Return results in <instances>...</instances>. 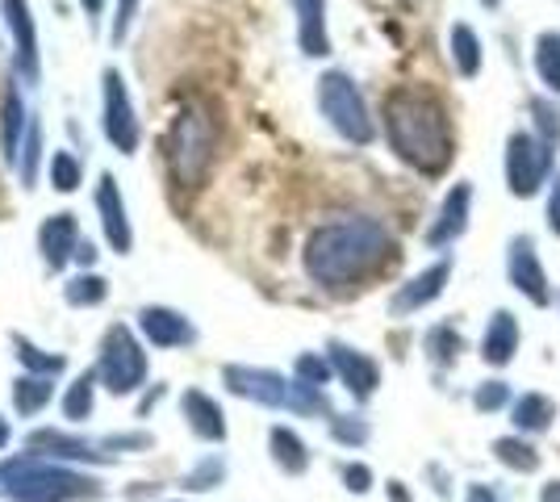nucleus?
I'll return each instance as SVG.
<instances>
[{
  "mask_svg": "<svg viewBox=\"0 0 560 502\" xmlns=\"http://www.w3.org/2000/svg\"><path fill=\"white\" fill-rule=\"evenodd\" d=\"M318 109L339 139H348L355 147H369L376 139V121L348 72H327L318 80Z\"/></svg>",
  "mask_w": 560,
  "mask_h": 502,
  "instance_id": "6",
  "label": "nucleus"
},
{
  "mask_svg": "<svg viewBox=\"0 0 560 502\" xmlns=\"http://www.w3.org/2000/svg\"><path fill=\"white\" fill-rule=\"evenodd\" d=\"M532 114H536V135H539V139H548V143L557 147L560 143V105H557V101L536 96V101H532Z\"/></svg>",
  "mask_w": 560,
  "mask_h": 502,
  "instance_id": "39",
  "label": "nucleus"
},
{
  "mask_svg": "<svg viewBox=\"0 0 560 502\" xmlns=\"http://www.w3.org/2000/svg\"><path fill=\"white\" fill-rule=\"evenodd\" d=\"M0 17L13 38V55H18V72L25 80H38V22L30 13V0H0Z\"/></svg>",
  "mask_w": 560,
  "mask_h": 502,
  "instance_id": "15",
  "label": "nucleus"
},
{
  "mask_svg": "<svg viewBox=\"0 0 560 502\" xmlns=\"http://www.w3.org/2000/svg\"><path fill=\"white\" fill-rule=\"evenodd\" d=\"M518 343H523L518 318H514V311L498 306V311L490 314V323H486V331H481V360H486L490 369H506V364L518 357Z\"/></svg>",
  "mask_w": 560,
  "mask_h": 502,
  "instance_id": "20",
  "label": "nucleus"
},
{
  "mask_svg": "<svg viewBox=\"0 0 560 502\" xmlns=\"http://www.w3.org/2000/svg\"><path fill=\"white\" fill-rule=\"evenodd\" d=\"M452 272H456V260H452V256H440L435 264H427V268L415 272L406 285L394 289V297H389V314H394V318H410V314L427 311L431 302H440V297H444Z\"/></svg>",
  "mask_w": 560,
  "mask_h": 502,
  "instance_id": "11",
  "label": "nucleus"
},
{
  "mask_svg": "<svg viewBox=\"0 0 560 502\" xmlns=\"http://www.w3.org/2000/svg\"><path fill=\"white\" fill-rule=\"evenodd\" d=\"M452 63L465 80L481 72V38L468 25H452Z\"/></svg>",
  "mask_w": 560,
  "mask_h": 502,
  "instance_id": "33",
  "label": "nucleus"
},
{
  "mask_svg": "<svg viewBox=\"0 0 560 502\" xmlns=\"http://www.w3.org/2000/svg\"><path fill=\"white\" fill-rule=\"evenodd\" d=\"M268 453H272V465H277L280 474H289V478L310 474V460H314V456H310V444H305L293 428H284V423L268 428Z\"/></svg>",
  "mask_w": 560,
  "mask_h": 502,
  "instance_id": "23",
  "label": "nucleus"
},
{
  "mask_svg": "<svg viewBox=\"0 0 560 502\" xmlns=\"http://www.w3.org/2000/svg\"><path fill=\"white\" fill-rule=\"evenodd\" d=\"M13 357L22 360L25 373H43V377H59V373H68V357H59V352H43L38 343H30L22 331H13Z\"/></svg>",
  "mask_w": 560,
  "mask_h": 502,
  "instance_id": "28",
  "label": "nucleus"
},
{
  "mask_svg": "<svg viewBox=\"0 0 560 502\" xmlns=\"http://www.w3.org/2000/svg\"><path fill=\"white\" fill-rule=\"evenodd\" d=\"M339 478H343L348 494H355V499H364V494L373 490V469H369L364 460H348V465L339 469Z\"/></svg>",
  "mask_w": 560,
  "mask_h": 502,
  "instance_id": "41",
  "label": "nucleus"
},
{
  "mask_svg": "<svg viewBox=\"0 0 560 502\" xmlns=\"http://www.w3.org/2000/svg\"><path fill=\"white\" fill-rule=\"evenodd\" d=\"M25 101L22 93L9 84L4 96H0V155H4V164L18 167L22 160V143H25Z\"/></svg>",
  "mask_w": 560,
  "mask_h": 502,
  "instance_id": "22",
  "label": "nucleus"
},
{
  "mask_svg": "<svg viewBox=\"0 0 560 502\" xmlns=\"http://www.w3.org/2000/svg\"><path fill=\"white\" fill-rule=\"evenodd\" d=\"M293 377H302L310 385H330L335 382V364H330L327 352H302L293 360Z\"/></svg>",
  "mask_w": 560,
  "mask_h": 502,
  "instance_id": "37",
  "label": "nucleus"
},
{
  "mask_svg": "<svg viewBox=\"0 0 560 502\" xmlns=\"http://www.w3.org/2000/svg\"><path fill=\"white\" fill-rule=\"evenodd\" d=\"M327 428H330V440L343 444V448H364V444L373 440L369 419H360V415H330Z\"/></svg>",
  "mask_w": 560,
  "mask_h": 502,
  "instance_id": "35",
  "label": "nucleus"
},
{
  "mask_svg": "<svg viewBox=\"0 0 560 502\" xmlns=\"http://www.w3.org/2000/svg\"><path fill=\"white\" fill-rule=\"evenodd\" d=\"M160 398H164V385H155V389H151V398H142V402H139V415H142V419H147V410L155 407Z\"/></svg>",
  "mask_w": 560,
  "mask_h": 502,
  "instance_id": "49",
  "label": "nucleus"
},
{
  "mask_svg": "<svg viewBox=\"0 0 560 502\" xmlns=\"http://www.w3.org/2000/svg\"><path fill=\"white\" fill-rule=\"evenodd\" d=\"M96 377H101V389L114 394V398H130L135 389L147 385V373H151V360H147V348L142 339L126 323H114L101 335V348H96Z\"/></svg>",
  "mask_w": 560,
  "mask_h": 502,
  "instance_id": "5",
  "label": "nucleus"
},
{
  "mask_svg": "<svg viewBox=\"0 0 560 502\" xmlns=\"http://www.w3.org/2000/svg\"><path fill=\"white\" fill-rule=\"evenodd\" d=\"M493 460L502 465V469H511V474H539V465H544V456L539 448L532 444V435H523V431H511V435H498L490 444Z\"/></svg>",
  "mask_w": 560,
  "mask_h": 502,
  "instance_id": "25",
  "label": "nucleus"
},
{
  "mask_svg": "<svg viewBox=\"0 0 560 502\" xmlns=\"http://www.w3.org/2000/svg\"><path fill=\"white\" fill-rule=\"evenodd\" d=\"M544 218H548V231L560 240V172L548 180V214Z\"/></svg>",
  "mask_w": 560,
  "mask_h": 502,
  "instance_id": "43",
  "label": "nucleus"
},
{
  "mask_svg": "<svg viewBox=\"0 0 560 502\" xmlns=\"http://www.w3.org/2000/svg\"><path fill=\"white\" fill-rule=\"evenodd\" d=\"M539 502H560V478H552V481H544V486H539Z\"/></svg>",
  "mask_w": 560,
  "mask_h": 502,
  "instance_id": "48",
  "label": "nucleus"
},
{
  "mask_svg": "<svg viewBox=\"0 0 560 502\" xmlns=\"http://www.w3.org/2000/svg\"><path fill=\"white\" fill-rule=\"evenodd\" d=\"M0 499L4 502H93L101 481L43 453H18L0 460Z\"/></svg>",
  "mask_w": 560,
  "mask_h": 502,
  "instance_id": "3",
  "label": "nucleus"
},
{
  "mask_svg": "<svg viewBox=\"0 0 560 502\" xmlns=\"http://www.w3.org/2000/svg\"><path fill=\"white\" fill-rule=\"evenodd\" d=\"M101 130L105 139L114 143L117 155H135L142 143V126L139 114H135V101H130V89L117 68H105L101 72Z\"/></svg>",
  "mask_w": 560,
  "mask_h": 502,
  "instance_id": "8",
  "label": "nucleus"
},
{
  "mask_svg": "<svg viewBox=\"0 0 560 502\" xmlns=\"http://www.w3.org/2000/svg\"><path fill=\"white\" fill-rule=\"evenodd\" d=\"M75 264H80V268H93L96 264V247L89 240H80V247H75Z\"/></svg>",
  "mask_w": 560,
  "mask_h": 502,
  "instance_id": "46",
  "label": "nucleus"
},
{
  "mask_svg": "<svg viewBox=\"0 0 560 502\" xmlns=\"http://www.w3.org/2000/svg\"><path fill=\"white\" fill-rule=\"evenodd\" d=\"M180 415L188 419V431L197 435V440H206V444H226V410L222 402H213V394L206 389H185L180 394Z\"/></svg>",
  "mask_w": 560,
  "mask_h": 502,
  "instance_id": "19",
  "label": "nucleus"
},
{
  "mask_svg": "<svg viewBox=\"0 0 560 502\" xmlns=\"http://www.w3.org/2000/svg\"><path fill=\"white\" fill-rule=\"evenodd\" d=\"M511 385L502 382V377H490V382H481L477 389H472V410L477 415H493V410L511 407Z\"/></svg>",
  "mask_w": 560,
  "mask_h": 502,
  "instance_id": "38",
  "label": "nucleus"
},
{
  "mask_svg": "<svg viewBox=\"0 0 560 502\" xmlns=\"http://www.w3.org/2000/svg\"><path fill=\"white\" fill-rule=\"evenodd\" d=\"M397 256V243L381 218L348 214L323 222L305 235L302 268L314 285L323 289H351L376 277Z\"/></svg>",
  "mask_w": 560,
  "mask_h": 502,
  "instance_id": "1",
  "label": "nucleus"
},
{
  "mask_svg": "<svg viewBox=\"0 0 560 502\" xmlns=\"http://www.w3.org/2000/svg\"><path fill=\"white\" fill-rule=\"evenodd\" d=\"M155 494H160L155 481H135V486H130V499H155Z\"/></svg>",
  "mask_w": 560,
  "mask_h": 502,
  "instance_id": "47",
  "label": "nucleus"
},
{
  "mask_svg": "<svg viewBox=\"0 0 560 502\" xmlns=\"http://www.w3.org/2000/svg\"><path fill=\"white\" fill-rule=\"evenodd\" d=\"M481 4H490V9H498V0H481Z\"/></svg>",
  "mask_w": 560,
  "mask_h": 502,
  "instance_id": "52",
  "label": "nucleus"
},
{
  "mask_svg": "<svg viewBox=\"0 0 560 502\" xmlns=\"http://www.w3.org/2000/svg\"><path fill=\"white\" fill-rule=\"evenodd\" d=\"M468 214H472V185H468V180H456V185L447 189V197H444V206H440V214H435V222L427 226L422 243H427V247H435V252L452 247V243L468 231Z\"/></svg>",
  "mask_w": 560,
  "mask_h": 502,
  "instance_id": "16",
  "label": "nucleus"
},
{
  "mask_svg": "<svg viewBox=\"0 0 560 502\" xmlns=\"http://www.w3.org/2000/svg\"><path fill=\"white\" fill-rule=\"evenodd\" d=\"M385 499L389 502H415V494H410V486L401 478H389L385 481Z\"/></svg>",
  "mask_w": 560,
  "mask_h": 502,
  "instance_id": "45",
  "label": "nucleus"
},
{
  "mask_svg": "<svg viewBox=\"0 0 560 502\" xmlns=\"http://www.w3.org/2000/svg\"><path fill=\"white\" fill-rule=\"evenodd\" d=\"M222 481H226V456L210 453V456H201L185 478H180V490H188V494H210Z\"/></svg>",
  "mask_w": 560,
  "mask_h": 502,
  "instance_id": "31",
  "label": "nucleus"
},
{
  "mask_svg": "<svg viewBox=\"0 0 560 502\" xmlns=\"http://www.w3.org/2000/svg\"><path fill=\"white\" fill-rule=\"evenodd\" d=\"M422 352H427V360L444 373V369H456V364H460V357L468 352V343L452 323H435V327H427V335H422Z\"/></svg>",
  "mask_w": 560,
  "mask_h": 502,
  "instance_id": "26",
  "label": "nucleus"
},
{
  "mask_svg": "<svg viewBox=\"0 0 560 502\" xmlns=\"http://www.w3.org/2000/svg\"><path fill=\"white\" fill-rule=\"evenodd\" d=\"M506 281H511L514 293H523L536 311H548V306L557 302L552 281H548V272H544V260H539L532 235H514V240L506 243Z\"/></svg>",
  "mask_w": 560,
  "mask_h": 502,
  "instance_id": "9",
  "label": "nucleus"
},
{
  "mask_svg": "<svg viewBox=\"0 0 560 502\" xmlns=\"http://www.w3.org/2000/svg\"><path fill=\"white\" fill-rule=\"evenodd\" d=\"M93 201H96V214H101V235L114 247V256H130L135 252V226H130L126 197H121V185H117L114 172H101Z\"/></svg>",
  "mask_w": 560,
  "mask_h": 502,
  "instance_id": "13",
  "label": "nucleus"
},
{
  "mask_svg": "<svg viewBox=\"0 0 560 502\" xmlns=\"http://www.w3.org/2000/svg\"><path fill=\"white\" fill-rule=\"evenodd\" d=\"M9 394H13V410H18L22 419H34L38 410H47L50 402H55V377L22 373V377H13Z\"/></svg>",
  "mask_w": 560,
  "mask_h": 502,
  "instance_id": "27",
  "label": "nucleus"
},
{
  "mask_svg": "<svg viewBox=\"0 0 560 502\" xmlns=\"http://www.w3.org/2000/svg\"><path fill=\"white\" fill-rule=\"evenodd\" d=\"M536 75L552 96H560V34H539L536 38Z\"/></svg>",
  "mask_w": 560,
  "mask_h": 502,
  "instance_id": "32",
  "label": "nucleus"
},
{
  "mask_svg": "<svg viewBox=\"0 0 560 502\" xmlns=\"http://www.w3.org/2000/svg\"><path fill=\"white\" fill-rule=\"evenodd\" d=\"M381 121H385L389 151L401 164H410L422 176H444L456 155V130L440 96L419 84H397L385 93Z\"/></svg>",
  "mask_w": 560,
  "mask_h": 502,
  "instance_id": "2",
  "label": "nucleus"
},
{
  "mask_svg": "<svg viewBox=\"0 0 560 502\" xmlns=\"http://www.w3.org/2000/svg\"><path fill=\"white\" fill-rule=\"evenodd\" d=\"M139 331L151 348H192L197 343V327L192 318L172 306H142Z\"/></svg>",
  "mask_w": 560,
  "mask_h": 502,
  "instance_id": "18",
  "label": "nucleus"
},
{
  "mask_svg": "<svg viewBox=\"0 0 560 502\" xmlns=\"http://www.w3.org/2000/svg\"><path fill=\"white\" fill-rule=\"evenodd\" d=\"M557 423V402L539 389H527L511 402V428L523 435H544V431Z\"/></svg>",
  "mask_w": 560,
  "mask_h": 502,
  "instance_id": "24",
  "label": "nucleus"
},
{
  "mask_svg": "<svg viewBox=\"0 0 560 502\" xmlns=\"http://www.w3.org/2000/svg\"><path fill=\"white\" fill-rule=\"evenodd\" d=\"M557 176V147L539 139L536 130H514L506 139V189L527 201Z\"/></svg>",
  "mask_w": 560,
  "mask_h": 502,
  "instance_id": "7",
  "label": "nucleus"
},
{
  "mask_svg": "<svg viewBox=\"0 0 560 502\" xmlns=\"http://www.w3.org/2000/svg\"><path fill=\"white\" fill-rule=\"evenodd\" d=\"M213 155H218V118L206 101H188L167 121L164 135V160L176 185L201 189L210 180Z\"/></svg>",
  "mask_w": 560,
  "mask_h": 502,
  "instance_id": "4",
  "label": "nucleus"
},
{
  "mask_svg": "<svg viewBox=\"0 0 560 502\" xmlns=\"http://www.w3.org/2000/svg\"><path fill=\"white\" fill-rule=\"evenodd\" d=\"M298 13V47L310 59H327L330 34H327V0H293Z\"/></svg>",
  "mask_w": 560,
  "mask_h": 502,
  "instance_id": "21",
  "label": "nucleus"
},
{
  "mask_svg": "<svg viewBox=\"0 0 560 502\" xmlns=\"http://www.w3.org/2000/svg\"><path fill=\"white\" fill-rule=\"evenodd\" d=\"M47 180L55 192H75L84 185V164H80V155H71V151H55L47 164Z\"/></svg>",
  "mask_w": 560,
  "mask_h": 502,
  "instance_id": "34",
  "label": "nucleus"
},
{
  "mask_svg": "<svg viewBox=\"0 0 560 502\" xmlns=\"http://www.w3.org/2000/svg\"><path fill=\"white\" fill-rule=\"evenodd\" d=\"M105 297H109V281L101 272H80V277H71L68 285H63V302H68L71 311H93Z\"/></svg>",
  "mask_w": 560,
  "mask_h": 502,
  "instance_id": "30",
  "label": "nucleus"
},
{
  "mask_svg": "<svg viewBox=\"0 0 560 502\" xmlns=\"http://www.w3.org/2000/svg\"><path fill=\"white\" fill-rule=\"evenodd\" d=\"M84 13H89V17H101V0H84Z\"/></svg>",
  "mask_w": 560,
  "mask_h": 502,
  "instance_id": "51",
  "label": "nucleus"
},
{
  "mask_svg": "<svg viewBox=\"0 0 560 502\" xmlns=\"http://www.w3.org/2000/svg\"><path fill=\"white\" fill-rule=\"evenodd\" d=\"M80 218L59 210V214L43 218L38 226V256L47 264V272H63L71 260H75V247H80Z\"/></svg>",
  "mask_w": 560,
  "mask_h": 502,
  "instance_id": "17",
  "label": "nucleus"
},
{
  "mask_svg": "<svg viewBox=\"0 0 560 502\" xmlns=\"http://www.w3.org/2000/svg\"><path fill=\"white\" fill-rule=\"evenodd\" d=\"M327 357L335 364V377L343 382L351 398L364 407V402H373L376 389H381V360H373L369 352H360V348H351L343 339H330L327 343Z\"/></svg>",
  "mask_w": 560,
  "mask_h": 502,
  "instance_id": "12",
  "label": "nucleus"
},
{
  "mask_svg": "<svg viewBox=\"0 0 560 502\" xmlns=\"http://www.w3.org/2000/svg\"><path fill=\"white\" fill-rule=\"evenodd\" d=\"M222 385L231 389L234 398L268 410H289V394H293V377H284L277 369H259V364H226Z\"/></svg>",
  "mask_w": 560,
  "mask_h": 502,
  "instance_id": "10",
  "label": "nucleus"
},
{
  "mask_svg": "<svg viewBox=\"0 0 560 502\" xmlns=\"http://www.w3.org/2000/svg\"><path fill=\"white\" fill-rule=\"evenodd\" d=\"M155 444V435L151 431H114V435H105L101 440V448L105 453H147Z\"/></svg>",
  "mask_w": 560,
  "mask_h": 502,
  "instance_id": "40",
  "label": "nucleus"
},
{
  "mask_svg": "<svg viewBox=\"0 0 560 502\" xmlns=\"http://www.w3.org/2000/svg\"><path fill=\"white\" fill-rule=\"evenodd\" d=\"M135 13H139V0H117L114 4V25H109V38H114V43H126Z\"/></svg>",
  "mask_w": 560,
  "mask_h": 502,
  "instance_id": "42",
  "label": "nucleus"
},
{
  "mask_svg": "<svg viewBox=\"0 0 560 502\" xmlns=\"http://www.w3.org/2000/svg\"><path fill=\"white\" fill-rule=\"evenodd\" d=\"M9 440H13V423H9V419H4V415H0V453H4V448H9Z\"/></svg>",
  "mask_w": 560,
  "mask_h": 502,
  "instance_id": "50",
  "label": "nucleus"
},
{
  "mask_svg": "<svg viewBox=\"0 0 560 502\" xmlns=\"http://www.w3.org/2000/svg\"><path fill=\"white\" fill-rule=\"evenodd\" d=\"M172 502H180V499H172Z\"/></svg>",
  "mask_w": 560,
  "mask_h": 502,
  "instance_id": "53",
  "label": "nucleus"
},
{
  "mask_svg": "<svg viewBox=\"0 0 560 502\" xmlns=\"http://www.w3.org/2000/svg\"><path fill=\"white\" fill-rule=\"evenodd\" d=\"M25 448L50 456V460H63V465H109L114 460V453H101L84 435L63 428H34L25 435Z\"/></svg>",
  "mask_w": 560,
  "mask_h": 502,
  "instance_id": "14",
  "label": "nucleus"
},
{
  "mask_svg": "<svg viewBox=\"0 0 560 502\" xmlns=\"http://www.w3.org/2000/svg\"><path fill=\"white\" fill-rule=\"evenodd\" d=\"M465 502H502V494H498L493 486H486V481H468Z\"/></svg>",
  "mask_w": 560,
  "mask_h": 502,
  "instance_id": "44",
  "label": "nucleus"
},
{
  "mask_svg": "<svg viewBox=\"0 0 560 502\" xmlns=\"http://www.w3.org/2000/svg\"><path fill=\"white\" fill-rule=\"evenodd\" d=\"M38 164H43V126H38V121H30L25 143H22V160H18V176H22L25 189H34V180H38Z\"/></svg>",
  "mask_w": 560,
  "mask_h": 502,
  "instance_id": "36",
  "label": "nucleus"
},
{
  "mask_svg": "<svg viewBox=\"0 0 560 502\" xmlns=\"http://www.w3.org/2000/svg\"><path fill=\"white\" fill-rule=\"evenodd\" d=\"M96 385H101V377H96V369H89V373H80V382H71V385H68V394H63V419H68V423H84V419H93Z\"/></svg>",
  "mask_w": 560,
  "mask_h": 502,
  "instance_id": "29",
  "label": "nucleus"
}]
</instances>
